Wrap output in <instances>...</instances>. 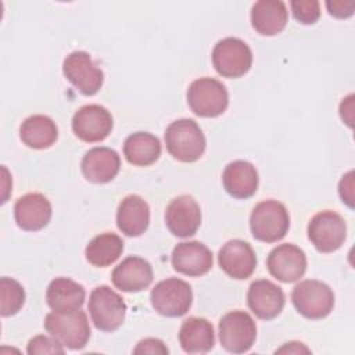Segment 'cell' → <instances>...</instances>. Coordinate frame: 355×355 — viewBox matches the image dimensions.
<instances>
[{
    "instance_id": "8992f818",
    "label": "cell",
    "mask_w": 355,
    "mask_h": 355,
    "mask_svg": "<svg viewBox=\"0 0 355 355\" xmlns=\"http://www.w3.org/2000/svg\"><path fill=\"white\" fill-rule=\"evenodd\" d=\"M291 301L295 309L308 319H323L334 306V294L331 288L319 280H302L291 293Z\"/></svg>"
},
{
    "instance_id": "83f0119b",
    "label": "cell",
    "mask_w": 355,
    "mask_h": 355,
    "mask_svg": "<svg viewBox=\"0 0 355 355\" xmlns=\"http://www.w3.org/2000/svg\"><path fill=\"white\" fill-rule=\"evenodd\" d=\"M123 251V241L115 233H101L92 239L86 245L85 255L89 263L105 268L114 263Z\"/></svg>"
},
{
    "instance_id": "3957f363",
    "label": "cell",
    "mask_w": 355,
    "mask_h": 355,
    "mask_svg": "<svg viewBox=\"0 0 355 355\" xmlns=\"http://www.w3.org/2000/svg\"><path fill=\"white\" fill-rule=\"evenodd\" d=\"M250 227L254 239L263 243H276L288 232L290 216L282 202L266 200L254 207Z\"/></svg>"
},
{
    "instance_id": "4fadbf2b",
    "label": "cell",
    "mask_w": 355,
    "mask_h": 355,
    "mask_svg": "<svg viewBox=\"0 0 355 355\" xmlns=\"http://www.w3.org/2000/svg\"><path fill=\"white\" fill-rule=\"evenodd\" d=\"M269 273L283 283L297 282L306 270L305 252L294 244H280L275 247L266 259Z\"/></svg>"
},
{
    "instance_id": "d6986e66",
    "label": "cell",
    "mask_w": 355,
    "mask_h": 355,
    "mask_svg": "<svg viewBox=\"0 0 355 355\" xmlns=\"http://www.w3.org/2000/svg\"><path fill=\"white\" fill-rule=\"evenodd\" d=\"M121 168L118 153L108 147H93L82 158L80 169L86 180L92 183H107L112 180Z\"/></svg>"
},
{
    "instance_id": "484cf974",
    "label": "cell",
    "mask_w": 355,
    "mask_h": 355,
    "mask_svg": "<svg viewBox=\"0 0 355 355\" xmlns=\"http://www.w3.org/2000/svg\"><path fill=\"white\" fill-rule=\"evenodd\" d=\"M123 155L132 165L148 166L161 155L159 139L148 132L132 133L123 143Z\"/></svg>"
},
{
    "instance_id": "ac0fdd59",
    "label": "cell",
    "mask_w": 355,
    "mask_h": 355,
    "mask_svg": "<svg viewBox=\"0 0 355 355\" xmlns=\"http://www.w3.org/2000/svg\"><path fill=\"white\" fill-rule=\"evenodd\" d=\"M17 225L26 232H36L47 226L51 219V204L42 193H28L14 205Z\"/></svg>"
},
{
    "instance_id": "7402d4cb",
    "label": "cell",
    "mask_w": 355,
    "mask_h": 355,
    "mask_svg": "<svg viewBox=\"0 0 355 355\" xmlns=\"http://www.w3.org/2000/svg\"><path fill=\"white\" fill-rule=\"evenodd\" d=\"M222 182L232 197L245 200L254 196L258 189V172L248 161H233L225 168Z\"/></svg>"
},
{
    "instance_id": "d4e9b609",
    "label": "cell",
    "mask_w": 355,
    "mask_h": 355,
    "mask_svg": "<svg viewBox=\"0 0 355 355\" xmlns=\"http://www.w3.org/2000/svg\"><path fill=\"white\" fill-rule=\"evenodd\" d=\"M179 343L187 354H205L214 348L215 334L211 322L204 318L186 319L179 330Z\"/></svg>"
},
{
    "instance_id": "d6a6232c",
    "label": "cell",
    "mask_w": 355,
    "mask_h": 355,
    "mask_svg": "<svg viewBox=\"0 0 355 355\" xmlns=\"http://www.w3.org/2000/svg\"><path fill=\"white\" fill-rule=\"evenodd\" d=\"M338 193L343 200L349 208H354V172L349 171L347 175L343 176L338 184Z\"/></svg>"
},
{
    "instance_id": "603a6c76",
    "label": "cell",
    "mask_w": 355,
    "mask_h": 355,
    "mask_svg": "<svg viewBox=\"0 0 355 355\" xmlns=\"http://www.w3.org/2000/svg\"><path fill=\"white\" fill-rule=\"evenodd\" d=\"M287 8L282 0H259L251 8L252 28L265 36L280 33L287 24Z\"/></svg>"
},
{
    "instance_id": "ffe728a7",
    "label": "cell",
    "mask_w": 355,
    "mask_h": 355,
    "mask_svg": "<svg viewBox=\"0 0 355 355\" xmlns=\"http://www.w3.org/2000/svg\"><path fill=\"white\" fill-rule=\"evenodd\" d=\"M111 279L114 286L121 291H141L147 288L153 282V268L144 258L132 255L115 266Z\"/></svg>"
},
{
    "instance_id": "836d02e7",
    "label": "cell",
    "mask_w": 355,
    "mask_h": 355,
    "mask_svg": "<svg viewBox=\"0 0 355 355\" xmlns=\"http://www.w3.org/2000/svg\"><path fill=\"white\" fill-rule=\"evenodd\" d=\"M326 7L329 10V14L336 18H348L354 14V1H326Z\"/></svg>"
},
{
    "instance_id": "4316f807",
    "label": "cell",
    "mask_w": 355,
    "mask_h": 355,
    "mask_svg": "<svg viewBox=\"0 0 355 355\" xmlns=\"http://www.w3.org/2000/svg\"><path fill=\"white\" fill-rule=\"evenodd\" d=\"M19 137L28 147L43 150L55 143L58 137V129L50 116L32 115L22 122L19 128Z\"/></svg>"
},
{
    "instance_id": "9a60e30c",
    "label": "cell",
    "mask_w": 355,
    "mask_h": 355,
    "mask_svg": "<svg viewBox=\"0 0 355 355\" xmlns=\"http://www.w3.org/2000/svg\"><path fill=\"white\" fill-rule=\"evenodd\" d=\"M165 223L178 237L193 236L201 223V211L196 200L186 194L173 198L166 207Z\"/></svg>"
},
{
    "instance_id": "f546056e",
    "label": "cell",
    "mask_w": 355,
    "mask_h": 355,
    "mask_svg": "<svg viewBox=\"0 0 355 355\" xmlns=\"http://www.w3.org/2000/svg\"><path fill=\"white\" fill-rule=\"evenodd\" d=\"M290 6L293 17L304 25H312L320 17V6L316 0H293Z\"/></svg>"
},
{
    "instance_id": "8fae6325",
    "label": "cell",
    "mask_w": 355,
    "mask_h": 355,
    "mask_svg": "<svg viewBox=\"0 0 355 355\" xmlns=\"http://www.w3.org/2000/svg\"><path fill=\"white\" fill-rule=\"evenodd\" d=\"M65 78L85 96L96 94L104 80V73L97 68L86 51H73L64 60Z\"/></svg>"
},
{
    "instance_id": "5b68a950",
    "label": "cell",
    "mask_w": 355,
    "mask_h": 355,
    "mask_svg": "<svg viewBox=\"0 0 355 355\" xmlns=\"http://www.w3.org/2000/svg\"><path fill=\"white\" fill-rule=\"evenodd\" d=\"M187 104L191 111L204 118H215L225 112L229 94L222 82L214 78H200L187 89Z\"/></svg>"
},
{
    "instance_id": "f1b7e54d",
    "label": "cell",
    "mask_w": 355,
    "mask_h": 355,
    "mask_svg": "<svg viewBox=\"0 0 355 355\" xmlns=\"http://www.w3.org/2000/svg\"><path fill=\"white\" fill-rule=\"evenodd\" d=\"M25 302L24 287L11 277L0 279V311L3 316L15 315Z\"/></svg>"
},
{
    "instance_id": "44dd1931",
    "label": "cell",
    "mask_w": 355,
    "mask_h": 355,
    "mask_svg": "<svg viewBox=\"0 0 355 355\" xmlns=\"http://www.w3.org/2000/svg\"><path fill=\"white\" fill-rule=\"evenodd\" d=\"M150 223V207L136 194L126 196L116 211L118 229L129 237H137L146 232Z\"/></svg>"
},
{
    "instance_id": "5bb4252c",
    "label": "cell",
    "mask_w": 355,
    "mask_h": 355,
    "mask_svg": "<svg viewBox=\"0 0 355 355\" xmlns=\"http://www.w3.org/2000/svg\"><path fill=\"white\" fill-rule=\"evenodd\" d=\"M220 269L230 277L248 279L257 266V257L252 247L243 240H229L218 254Z\"/></svg>"
},
{
    "instance_id": "7a4b0ae2",
    "label": "cell",
    "mask_w": 355,
    "mask_h": 355,
    "mask_svg": "<svg viewBox=\"0 0 355 355\" xmlns=\"http://www.w3.org/2000/svg\"><path fill=\"white\" fill-rule=\"evenodd\" d=\"M47 333L69 349H82L90 338L87 316L82 309L72 312H50L44 319Z\"/></svg>"
},
{
    "instance_id": "9c48e42d",
    "label": "cell",
    "mask_w": 355,
    "mask_h": 355,
    "mask_svg": "<svg viewBox=\"0 0 355 355\" xmlns=\"http://www.w3.org/2000/svg\"><path fill=\"white\" fill-rule=\"evenodd\" d=\"M257 338L254 319L244 311H233L219 320V340L222 347L232 354L247 352Z\"/></svg>"
},
{
    "instance_id": "30bf717a",
    "label": "cell",
    "mask_w": 355,
    "mask_h": 355,
    "mask_svg": "<svg viewBox=\"0 0 355 355\" xmlns=\"http://www.w3.org/2000/svg\"><path fill=\"white\" fill-rule=\"evenodd\" d=\"M347 237V225L334 211L318 212L308 223V239L319 252L338 250Z\"/></svg>"
},
{
    "instance_id": "cb8c5ba5",
    "label": "cell",
    "mask_w": 355,
    "mask_h": 355,
    "mask_svg": "<svg viewBox=\"0 0 355 355\" xmlns=\"http://www.w3.org/2000/svg\"><path fill=\"white\" fill-rule=\"evenodd\" d=\"M85 288L68 277H57L50 282L46 291V301L55 312H72L80 309L85 302Z\"/></svg>"
},
{
    "instance_id": "2e32d148",
    "label": "cell",
    "mask_w": 355,
    "mask_h": 355,
    "mask_svg": "<svg viewBox=\"0 0 355 355\" xmlns=\"http://www.w3.org/2000/svg\"><path fill=\"white\" fill-rule=\"evenodd\" d=\"M212 252L200 241L179 243L172 251V266L182 275L197 277L212 268Z\"/></svg>"
},
{
    "instance_id": "52a82bcc",
    "label": "cell",
    "mask_w": 355,
    "mask_h": 355,
    "mask_svg": "<svg viewBox=\"0 0 355 355\" xmlns=\"http://www.w3.org/2000/svg\"><path fill=\"white\" fill-rule=\"evenodd\" d=\"M153 308L164 316L178 318L184 315L193 302V291L187 282L176 277L161 280L150 294Z\"/></svg>"
},
{
    "instance_id": "6da1fadb",
    "label": "cell",
    "mask_w": 355,
    "mask_h": 355,
    "mask_svg": "<svg viewBox=\"0 0 355 355\" xmlns=\"http://www.w3.org/2000/svg\"><path fill=\"white\" fill-rule=\"evenodd\" d=\"M168 153L180 162L197 161L205 150V136L196 121L182 118L173 121L165 130Z\"/></svg>"
},
{
    "instance_id": "e575fe53",
    "label": "cell",
    "mask_w": 355,
    "mask_h": 355,
    "mask_svg": "<svg viewBox=\"0 0 355 355\" xmlns=\"http://www.w3.org/2000/svg\"><path fill=\"white\" fill-rule=\"evenodd\" d=\"M283 352H288V354H301V352H305V354H309V349H308L302 343L293 341V343H287L284 347H282L280 349L276 351V354H283Z\"/></svg>"
},
{
    "instance_id": "4dcf8cb0",
    "label": "cell",
    "mask_w": 355,
    "mask_h": 355,
    "mask_svg": "<svg viewBox=\"0 0 355 355\" xmlns=\"http://www.w3.org/2000/svg\"><path fill=\"white\" fill-rule=\"evenodd\" d=\"M26 352L29 355L35 354H64L62 344L55 340L54 337H47V336H36L29 340Z\"/></svg>"
},
{
    "instance_id": "1f68e13d",
    "label": "cell",
    "mask_w": 355,
    "mask_h": 355,
    "mask_svg": "<svg viewBox=\"0 0 355 355\" xmlns=\"http://www.w3.org/2000/svg\"><path fill=\"white\" fill-rule=\"evenodd\" d=\"M135 354H168V348L166 345L158 340V338H144L141 341H139V344L136 345V348L133 349Z\"/></svg>"
},
{
    "instance_id": "7c38bea8",
    "label": "cell",
    "mask_w": 355,
    "mask_h": 355,
    "mask_svg": "<svg viewBox=\"0 0 355 355\" xmlns=\"http://www.w3.org/2000/svg\"><path fill=\"white\" fill-rule=\"evenodd\" d=\"M112 116L107 108L98 104L80 107L72 118V130L78 139L86 143L104 140L112 130Z\"/></svg>"
},
{
    "instance_id": "277c9868",
    "label": "cell",
    "mask_w": 355,
    "mask_h": 355,
    "mask_svg": "<svg viewBox=\"0 0 355 355\" xmlns=\"http://www.w3.org/2000/svg\"><path fill=\"white\" fill-rule=\"evenodd\" d=\"M89 313L96 329L114 331L125 320L126 304L123 298L108 286H97L89 297Z\"/></svg>"
},
{
    "instance_id": "e0dca14e",
    "label": "cell",
    "mask_w": 355,
    "mask_h": 355,
    "mask_svg": "<svg viewBox=\"0 0 355 355\" xmlns=\"http://www.w3.org/2000/svg\"><path fill=\"white\" fill-rule=\"evenodd\" d=\"M247 304L252 313L263 320L276 318L284 306L283 290L266 279L251 283L247 293Z\"/></svg>"
},
{
    "instance_id": "ba28073f",
    "label": "cell",
    "mask_w": 355,
    "mask_h": 355,
    "mask_svg": "<svg viewBox=\"0 0 355 355\" xmlns=\"http://www.w3.org/2000/svg\"><path fill=\"white\" fill-rule=\"evenodd\" d=\"M212 64L223 78H240L251 68L252 53L241 39L225 37L212 50Z\"/></svg>"
}]
</instances>
